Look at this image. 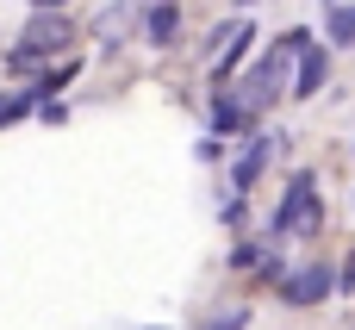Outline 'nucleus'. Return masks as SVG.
<instances>
[{"mask_svg": "<svg viewBox=\"0 0 355 330\" xmlns=\"http://www.w3.org/2000/svg\"><path fill=\"white\" fill-rule=\"evenodd\" d=\"M312 44V31L306 25H293V31H281L262 56H256V69H243V81L231 87L237 100H243V112L250 119H262L268 106H281V94L293 87V62H300V50Z\"/></svg>", "mask_w": 355, "mask_h": 330, "instance_id": "1", "label": "nucleus"}, {"mask_svg": "<svg viewBox=\"0 0 355 330\" xmlns=\"http://www.w3.org/2000/svg\"><path fill=\"white\" fill-rule=\"evenodd\" d=\"M318 225H324V206H318V175H312V168H300V175L287 181V193H281V206H275L268 231H275V237H318Z\"/></svg>", "mask_w": 355, "mask_h": 330, "instance_id": "2", "label": "nucleus"}, {"mask_svg": "<svg viewBox=\"0 0 355 330\" xmlns=\"http://www.w3.org/2000/svg\"><path fill=\"white\" fill-rule=\"evenodd\" d=\"M337 293V262L331 256H312L306 268H287V281H281V306H324Z\"/></svg>", "mask_w": 355, "mask_h": 330, "instance_id": "3", "label": "nucleus"}, {"mask_svg": "<svg viewBox=\"0 0 355 330\" xmlns=\"http://www.w3.org/2000/svg\"><path fill=\"white\" fill-rule=\"evenodd\" d=\"M69 37H75V25H69L62 12H31V25H25V31L12 37V44H25V50H37V56L50 62V56H56V50H62Z\"/></svg>", "mask_w": 355, "mask_h": 330, "instance_id": "4", "label": "nucleus"}, {"mask_svg": "<svg viewBox=\"0 0 355 330\" xmlns=\"http://www.w3.org/2000/svg\"><path fill=\"white\" fill-rule=\"evenodd\" d=\"M324 81H331V44H306V56L293 62V87H287V94H293V100H312Z\"/></svg>", "mask_w": 355, "mask_h": 330, "instance_id": "5", "label": "nucleus"}, {"mask_svg": "<svg viewBox=\"0 0 355 330\" xmlns=\"http://www.w3.org/2000/svg\"><path fill=\"white\" fill-rule=\"evenodd\" d=\"M250 50H256V25H237V31H231V44H225V56H212V87H231Z\"/></svg>", "mask_w": 355, "mask_h": 330, "instance_id": "6", "label": "nucleus"}, {"mask_svg": "<svg viewBox=\"0 0 355 330\" xmlns=\"http://www.w3.org/2000/svg\"><path fill=\"white\" fill-rule=\"evenodd\" d=\"M268 156H275V137H256V131H250V144H243V156H237V168H231V187H237V193H250V187L262 181Z\"/></svg>", "mask_w": 355, "mask_h": 330, "instance_id": "7", "label": "nucleus"}, {"mask_svg": "<svg viewBox=\"0 0 355 330\" xmlns=\"http://www.w3.org/2000/svg\"><path fill=\"white\" fill-rule=\"evenodd\" d=\"M225 131H256V119L243 112V100H237L231 87L212 94V137H225Z\"/></svg>", "mask_w": 355, "mask_h": 330, "instance_id": "8", "label": "nucleus"}, {"mask_svg": "<svg viewBox=\"0 0 355 330\" xmlns=\"http://www.w3.org/2000/svg\"><path fill=\"white\" fill-rule=\"evenodd\" d=\"M131 12H137V0H112V6L94 19V31H100V44H106V50H119V44L131 37Z\"/></svg>", "mask_w": 355, "mask_h": 330, "instance_id": "9", "label": "nucleus"}, {"mask_svg": "<svg viewBox=\"0 0 355 330\" xmlns=\"http://www.w3.org/2000/svg\"><path fill=\"white\" fill-rule=\"evenodd\" d=\"M144 37H150V44H175V37H181V6H175V0L144 6Z\"/></svg>", "mask_w": 355, "mask_h": 330, "instance_id": "10", "label": "nucleus"}, {"mask_svg": "<svg viewBox=\"0 0 355 330\" xmlns=\"http://www.w3.org/2000/svg\"><path fill=\"white\" fill-rule=\"evenodd\" d=\"M44 100H50V94H44L37 81H31V87H6V94H0V125H19V119L37 112Z\"/></svg>", "mask_w": 355, "mask_h": 330, "instance_id": "11", "label": "nucleus"}, {"mask_svg": "<svg viewBox=\"0 0 355 330\" xmlns=\"http://www.w3.org/2000/svg\"><path fill=\"white\" fill-rule=\"evenodd\" d=\"M324 31H331V50H355V0H337L324 12Z\"/></svg>", "mask_w": 355, "mask_h": 330, "instance_id": "12", "label": "nucleus"}, {"mask_svg": "<svg viewBox=\"0 0 355 330\" xmlns=\"http://www.w3.org/2000/svg\"><path fill=\"white\" fill-rule=\"evenodd\" d=\"M200 330H250V306L243 299H218L212 312H200Z\"/></svg>", "mask_w": 355, "mask_h": 330, "instance_id": "13", "label": "nucleus"}, {"mask_svg": "<svg viewBox=\"0 0 355 330\" xmlns=\"http://www.w3.org/2000/svg\"><path fill=\"white\" fill-rule=\"evenodd\" d=\"M268 250H275V243H237V250H231V268H262Z\"/></svg>", "mask_w": 355, "mask_h": 330, "instance_id": "14", "label": "nucleus"}, {"mask_svg": "<svg viewBox=\"0 0 355 330\" xmlns=\"http://www.w3.org/2000/svg\"><path fill=\"white\" fill-rule=\"evenodd\" d=\"M243 218H250V206H243V193H231V206H225V225H231V231H243Z\"/></svg>", "mask_w": 355, "mask_h": 330, "instance_id": "15", "label": "nucleus"}, {"mask_svg": "<svg viewBox=\"0 0 355 330\" xmlns=\"http://www.w3.org/2000/svg\"><path fill=\"white\" fill-rule=\"evenodd\" d=\"M37 119H44V125H62V119H69V106H62V100H44V106H37Z\"/></svg>", "mask_w": 355, "mask_h": 330, "instance_id": "16", "label": "nucleus"}, {"mask_svg": "<svg viewBox=\"0 0 355 330\" xmlns=\"http://www.w3.org/2000/svg\"><path fill=\"white\" fill-rule=\"evenodd\" d=\"M193 156H200V162H218V156H225V144H218V137H200V144H193Z\"/></svg>", "mask_w": 355, "mask_h": 330, "instance_id": "17", "label": "nucleus"}, {"mask_svg": "<svg viewBox=\"0 0 355 330\" xmlns=\"http://www.w3.org/2000/svg\"><path fill=\"white\" fill-rule=\"evenodd\" d=\"M337 287H343V293H355V250L343 256V268H337Z\"/></svg>", "mask_w": 355, "mask_h": 330, "instance_id": "18", "label": "nucleus"}, {"mask_svg": "<svg viewBox=\"0 0 355 330\" xmlns=\"http://www.w3.org/2000/svg\"><path fill=\"white\" fill-rule=\"evenodd\" d=\"M31 6H37V12H62L69 0H31Z\"/></svg>", "mask_w": 355, "mask_h": 330, "instance_id": "19", "label": "nucleus"}, {"mask_svg": "<svg viewBox=\"0 0 355 330\" xmlns=\"http://www.w3.org/2000/svg\"><path fill=\"white\" fill-rule=\"evenodd\" d=\"M237 6H256V0H237Z\"/></svg>", "mask_w": 355, "mask_h": 330, "instance_id": "20", "label": "nucleus"}, {"mask_svg": "<svg viewBox=\"0 0 355 330\" xmlns=\"http://www.w3.org/2000/svg\"><path fill=\"white\" fill-rule=\"evenodd\" d=\"M331 6H337V0H331Z\"/></svg>", "mask_w": 355, "mask_h": 330, "instance_id": "21", "label": "nucleus"}]
</instances>
